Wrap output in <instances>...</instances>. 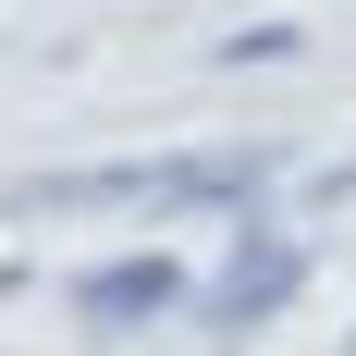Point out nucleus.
I'll return each mask as SVG.
<instances>
[{
	"instance_id": "obj_1",
	"label": "nucleus",
	"mask_w": 356,
	"mask_h": 356,
	"mask_svg": "<svg viewBox=\"0 0 356 356\" xmlns=\"http://www.w3.org/2000/svg\"><path fill=\"white\" fill-rule=\"evenodd\" d=\"M283 172V147H172V160H99V172H37L0 184V221H62V209H246L258 184Z\"/></svg>"
},
{
	"instance_id": "obj_2",
	"label": "nucleus",
	"mask_w": 356,
	"mask_h": 356,
	"mask_svg": "<svg viewBox=\"0 0 356 356\" xmlns=\"http://www.w3.org/2000/svg\"><path fill=\"white\" fill-rule=\"evenodd\" d=\"M295 283H307V246H295V234H270V221H246V234H234V258L197 283V320H209V332H258Z\"/></svg>"
},
{
	"instance_id": "obj_3",
	"label": "nucleus",
	"mask_w": 356,
	"mask_h": 356,
	"mask_svg": "<svg viewBox=\"0 0 356 356\" xmlns=\"http://www.w3.org/2000/svg\"><path fill=\"white\" fill-rule=\"evenodd\" d=\"M74 307H86L99 332H136V320H160V307H184V258H160V246L99 258V270L74 283Z\"/></svg>"
},
{
	"instance_id": "obj_4",
	"label": "nucleus",
	"mask_w": 356,
	"mask_h": 356,
	"mask_svg": "<svg viewBox=\"0 0 356 356\" xmlns=\"http://www.w3.org/2000/svg\"><path fill=\"white\" fill-rule=\"evenodd\" d=\"M295 49V25H246V37H221V62H283Z\"/></svg>"
}]
</instances>
